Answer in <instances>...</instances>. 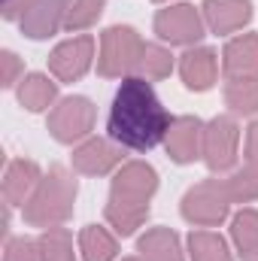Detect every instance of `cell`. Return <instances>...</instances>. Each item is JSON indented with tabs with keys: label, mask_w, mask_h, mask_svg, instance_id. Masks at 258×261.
Returning <instances> with one entry per match:
<instances>
[{
	"label": "cell",
	"mask_w": 258,
	"mask_h": 261,
	"mask_svg": "<svg viewBox=\"0 0 258 261\" xmlns=\"http://www.w3.org/2000/svg\"><path fill=\"white\" fill-rule=\"evenodd\" d=\"M189 246H192V261H231L225 240L213 231H194L189 237Z\"/></svg>",
	"instance_id": "obj_20"
},
{
	"label": "cell",
	"mask_w": 258,
	"mask_h": 261,
	"mask_svg": "<svg viewBox=\"0 0 258 261\" xmlns=\"http://www.w3.org/2000/svg\"><path fill=\"white\" fill-rule=\"evenodd\" d=\"M91 122H94L91 100H85V97H67L64 103L52 113L49 128L55 134V140L73 143V140H79V137H85L91 130Z\"/></svg>",
	"instance_id": "obj_8"
},
{
	"label": "cell",
	"mask_w": 258,
	"mask_h": 261,
	"mask_svg": "<svg viewBox=\"0 0 258 261\" xmlns=\"http://www.w3.org/2000/svg\"><path fill=\"white\" fill-rule=\"evenodd\" d=\"M225 100L234 113L252 116L258 110V79H231L225 88Z\"/></svg>",
	"instance_id": "obj_19"
},
{
	"label": "cell",
	"mask_w": 258,
	"mask_h": 261,
	"mask_svg": "<svg viewBox=\"0 0 258 261\" xmlns=\"http://www.w3.org/2000/svg\"><path fill=\"white\" fill-rule=\"evenodd\" d=\"M91 49H94V40L91 37H79V40H70L64 46H58L52 52V58H49L52 73L58 79H64V82L79 79L88 70V64H91Z\"/></svg>",
	"instance_id": "obj_10"
},
{
	"label": "cell",
	"mask_w": 258,
	"mask_h": 261,
	"mask_svg": "<svg viewBox=\"0 0 258 261\" xmlns=\"http://www.w3.org/2000/svg\"><path fill=\"white\" fill-rule=\"evenodd\" d=\"M37 182V164L34 161H15L12 167H9V173H6V186H3V192L6 197L15 203V200H21V197L28 195V189Z\"/></svg>",
	"instance_id": "obj_22"
},
{
	"label": "cell",
	"mask_w": 258,
	"mask_h": 261,
	"mask_svg": "<svg viewBox=\"0 0 258 261\" xmlns=\"http://www.w3.org/2000/svg\"><path fill=\"white\" fill-rule=\"evenodd\" d=\"M225 73L231 79H258V37L243 34L225 49Z\"/></svg>",
	"instance_id": "obj_13"
},
{
	"label": "cell",
	"mask_w": 258,
	"mask_h": 261,
	"mask_svg": "<svg viewBox=\"0 0 258 261\" xmlns=\"http://www.w3.org/2000/svg\"><path fill=\"white\" fill-rule=\"evenodd\" d=\"M104 3L107 0H76L70 9H67V31H79V28H88L97 21V15L104 12Z\"/></svg>",
	"instance_id": "obj_25"
},
{
	"label": "cell",
	"mask_w": 258,
	"mask_h": 261,
	"mask_svg": "<svg viewBox=\"0 0 258 261\" xmlns=\"http://www.w3.org/2000/svg\"><path fill=\"white\" fill-rule=\"evenodd\" d=\"M140 255L143 261H183L179 255V240L167 228H155L140 240Z\"/></svg>",
	"instance_id": "obj_16"
},
{
	"label": "cell",
	"mask_w": 258,
	"mask_h": 261,
	"mask_svg": "<svg viewBox=\"0 0 258 261\" xmlns=\"http://www.w3.org/2000/svg\"><path fill=\"white\" fill-rule=\"evenodd\" d=\"M203 130H200V122L192 119V116H183V119H173L170 128H167V137H164V146L170 152V158L176 164H189L194 161L200 152H203Z\"/></svg>",
	"instance_id": "obj_9"
},
{
	"label": "cell",
	"mask_w": 258,
	"mask_h": 261,
	"mask_svg": "<svg viewBox=\"0 0 258 261\" xmlns=\"http://www.w3.org/2000/svg\"><path fill=\"white\" fill-rule=\"evenodd\" d=\"M119 161H122V149H116L110 140H88V143H85L82 149H76V155H73L76 170H82V173H88V176L107 173V170H113Z\"/></svg>",
	"instance_id": "obj_14"
},
{
	"label": "cell",
	"mask_w": 258,
	"mask_h": 261,
	"mask_svg": "<svg viewBox=\"0 0 258 261\" xmlns=\"http://www.w3.org/2000/svg\"><path fill=\"white\" fill-rule=\"evenodd\" d=\"M67 0H34L31 9L21 15V28L28 37L40 40V37H49L52 31H58L67 21Z\"/></svg>",
	"instance_id": "obj_11"
},
{
	"label": "cell",
	"mask_w": 258,
	"mask_h": 261,
	"mask_svg": "<svg viewBox=\"0 0 258 261\" xmlns=\"http://www.w3.org/2000/svg\"><path fill=\"white\" fill-rule=\"evenodd\" d=\"M225 189H228V197L231 200H255L258 197V164H246L240 173H234L228 182H225Z\"/></svg>",
	"instance_id": "obj_24"
},
{
	"label": "cell",
	"mask_w": 258,
	"mask_h": 261,
	"mask_svg": "<svg viewBox=\"0 0 258 261\" xmlns=\"http://www.w3.org/2000/svg\"><path fill=\"white\" fill-rule=\"evenodd\" d=\"M228 203H231V197H228L225 182L207 179L183 197V216L200 228H213L228 216Z\"/></svg>",
	"instance_id": "obj_5"
},
{
	"label": "cell",
	"mask_w": 258,
	"mask_h": 261,
	"mask_svg": "<svg viewBox=\"0 0 258 261\" xmlns=\"http://www.w3.org/2000/svg\"><path fill=\"white\" fill-rule=\"evenodd\" d=\"M237 140H240L237 122L228 119V116H219L207 125V130H203V158H207L210 170H228L237 161Z\"/></svg>",
	"instance_id": "obj_6"
},
{
	"label": "cell",
	"mask_w": 258,
	"mask_h": 261,
	"mask_svg": "<svg viewBox=\"0 0 258 261\" xmlns=\"http://www.w3.org/2000/svg\"><path fill=\"white\" fill-rule=\"evenodd\" d=\"M143 46L146 43L137 37L134 28H110L100 37V58H97L100 76H122L134 67H140Z\"/></svg>",
	"instance_id": "obj_4"
},
{
	"label": "cell",
	"mask_w": 258,
	"mask_h": 261,
	"mask_svg": "<svg viewBox=\"0 0 258 261\" xmlns=\"http://www.w3.org/2000/svg\"><path fill=\"white\" fill-rule=\"evenodd\" d=\"M79 246H82L85 261H113L116 258V240L104 228H97V225H88L79 234Z\"/></svg>",
	"instance_id": "obj_18"
},
{
	"label": "cell",
	"mask_w": 258,
	"mask_h": 261,
	"mask_svg": "<svg viewBox=\"0 0 258 261\" xmlns=\"http://www.w3.org/2000/svg\"><path fill=\"white\" fill-rule=\"evenodd\" d=\"M73 197H76V182L67 176L61 167H52V173L43 179L40 192L24 210V219L34 225H55L64 222L73 210Z\"/></svg>",
	"instance_id": "obj_3"
},
{
	"label": "cell",
	"mask_w": 258,
	"mask_h": 261,
	"mask_svg": "<svg viewBox=\"0 0 258 261\" xmlns=\"http://www.w3.org/2000/svg\"><path fill=\"white\" fill-rule=\"evenodd\" d=\"M125 261H137V258H125Z\"/></svg>",
	"instance_id": "obj_29"
},
{
	"label": "cell",
	"mask_w": 258,
	"mask_h": 261,
	"mask_svg": "<svg viewBox=\"0 0 258 261\" xmlns=\"http://www.w3.org/2000/svg\"><path fill=\"white\" fill-rule=\"evenodd\" d=\"M249 9V0H203L207 24L216 34H234L237 28H243L252 15Z\"/></svg>",
	"instance_id": "obj_12"
},
{
	"label": "cell",
	"mask_w": 258,
	"mask_h": 261,
	"mask_svg": "<svg viewBox=\"0 0 258 261\" xmlns=\"http://www.w3.org/2000/svg\"><path fill=\"white\" fill-rule=\"evenodd\" d=\"M40 258L43 261H76L73 258V246H70V234L67 231H49L40 240Z\"/></svg>",
	"instance_id": "obj_26"
},
{
	"label": "cell",
	"mask_w": 258,
	"mask_h": 261,
	"mask_svg": "<svg viewBox=\"0 0 258 261\" xmlns=\"http://www.w3.org/2000/svg\"><path fill=\"white\" fill-rule=\"evenodd\" d=\"M246 158H249L252 164H258V122L249 128V134H246Z\"/></svg>",
	"instance_id": "obj_28"
},
{
	"label": "cell",
	"mask_w": 258,
	"mask_h": 261,
	"mask_svg": "<svg viewBox=\"0 0 258 261\" xmlns=\"http://www.w3.org/2000/svg\"><path fill=\"white\" fill-rule=\"evenodd\" d=\"M155 34L173 46H189L203 37V21L194 12V6H170L155 15Z\"/></svg>",
	"instance_id": "obj_7"
},
{
	"label": "cell",
	"mask_w": 258,
	"mask_h": 261,
	"mask_svg": "<svg viewBox=\"0 0 258 261\" xmlns=\"http://www.w3.org/2000/svg\"><path fill=\"white\" fill-rule=\"evenodd\" d=\"M170 122L173 119L161 107L146 76L122 79L113 97V107H110V119H107V130L113 143H119L122 149H134V152H149L158 143H164Z\"/></svg>",
	"instance_id": "obj_1"
},
{
	"label": "cell",
	"mask_w": 258,
	"mask_h": 261,
	"mask_svg": "<svg viewBox=\"0 0 258 261\" xmlns=\"http://www.w3.org/2000/svg\"><path fill=\"white\" fill-rule=\"evenodd\" d=\"M37 249H40V246H34V243H28V240H12V243L6 246V261H37L40 258Z\"/></svg>",
	"instance_id": "obj_27"
},
{
	"label": "cell",
	"mask_w": 258,
	"mask_h": 261,
	"mask_svg": "<svg viewBox=\"0 0 258 261\" xmlns=\"http://www.w3.org/2000/svg\"><path fill=\"white\" fill-rule=\"evenodd\" d=\"M18 97H21V103H24L31 113H40V110H46V107L55 100V82H49L46 76H31V79L21 85Z\"/></svg>",
	"instance_id": "obj_21"
},
{
	"label": "cell",
	"mask_w": 258,
	"mask_h": 261,
	"mask_svg": "<svg viewBox=\"0 0 258 261\" xmlns=\"http://www.w3.org/2000/svg\"><path fill=\"white\" fill-rule=\"evenodd\" d=\"M140 70L146 73V79H164L173 70V55L167 49H161V46L146 43L143 46V55H140Z\"/></svg>",
	"instance_id": "obj_23"
},
{
	"label": "cell",
	"mask_w": 258,
	"mask_h": 261,
	"mask_svg": "<svg viewBox=\"0 0 258 261\" xmlns=\"http://www.w3.org/2000/svg\"><path fill=\"white\" fill-rule=\"evenodd\" d=\"M183 79L192 91H207L216 82V70H219V58L213 49H192L183 55Z\"/></svg>",
	"instance_id": "obj_15"
},
{
	"label": "cell",
	"mask_w": 258,
	"mask_h": 261,
	"mask_svg": "<svg viewBox=\"0 0 258 261\" xmlns=\"http://www.w3.org/2000/svg\"><path fill=\"white\" fill-rule=\"evenodd\" d=\"M231 231H234V243H237L240 255H243L246 261L258 258V213L255 210H243V213H237Z\"/></svg>",
	"instance_id": "obj_17"
},
{
	"label": "cell",
	"mask_w": 258,
	"mask_h": 261,
	"mask_svg": "<svg viewBox=\"0 0 258 261\" xmlns=\"http://www.w3.org/2000/svg\"><path fill=\"white\" fill-rule=\"evenodd\" d=\"M158 189V176L149 164H128L113 179V197L107 203V219L119 234H131L149 216V197Z\"/></svg>",
	"instance_id": "obj_2"
}]
</instances>
